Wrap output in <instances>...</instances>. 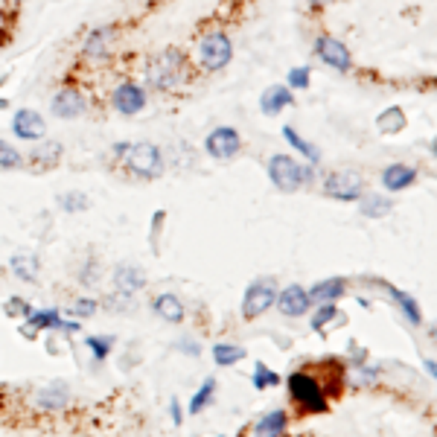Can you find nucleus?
I'll return each instance as SVG.
<instances>
[{
  "mask_svg": "<svg viewBox=\"0 0 437 437\" xmlns=\"http://www.w3.org/2000/svg\"><path fill=\"white\" fill-rule=\"evenodd\" d=\"M114 152L126 161V166L137 178H155L163 169V158L161 149L152 143H117Z\"/></svg>",
  "mask_w": 437,
  "mask_h": 437,
  "instance_id": "obj_1",
  "label": "nucleus"
},
{
  "mask_svg": "<svg viewBox=\"0 0 437 437\" xmlns=\"http://www.w3.org/2000/svg\"><path fill=\"white\" fill-rule=\"evenodd\" d=\"M181 73H184V56L178 50H166L149 62V67H146V82L161 88V91H169L181 82Z\"/></svg>",
  "mask_w": 437,
  "mask_h": 437,
  "instance_id": "obj_2",
  "label": "nucleus"
},
{
  "mask_svg": "<svg viewBox=\"0 0 437 437\" xmlns=\"http://www.w3.org/2000/svg\"><path fill=\"white\" fill-rule=\"evenodd\" d=\"M289 394L303 411H312V414H324L327 411V397L321 391V385L309 373H291L289 376Z\"/></svg>",
  "mask_w": 437,
  "mask_h": 437,
  "instance_id": "obj_3",
  "label": "nucleus"
},
{
  "mask_svg": "<svg viewBox=\"0 0 437 437\" xmlns=\"http://www.w3.org/2000/svg\"><path fill=\"white\" fill-rule=\"evenodd\" d=\"M269 178L280 192H295L306 181V169L291 155H274L269 161Z\"/></svg>",
  "mask_w": 437,
  "mask_h": 437,
  "instance_id": "obj_4",
  "label": "nucleus"
},
{
  "mask_svg": "<svg viewBox=\"0 0 437 437\" xmlns=\"http://www.w3.org/2000/svg\"><path fill=\"white\" fill-rule=\"evenodd\" d=\"M233 59V44L225 33H207L199 41V62L204 70H222Z\"/></svg>",
  "mask_w": 437,
  "mask_h": 437,
  "instance_id": "obj_5",
  "label": "nucleus"
},
{
  "mask_svg": "<svg viewBox=\"0 0 437 437\" xmlns=\"http://www.w3.org/2000/svg\"><path fill=\"white\" fill-rule=\"evenodd\" d=\"M274 298H277V289L272 280H257L248 286L245 291V301H242V318L245 321H257L260 315H265L272 306H274Z\"/></svg>",
  "mask_w": 437,
  "mask_h": 437,
  "instance_id": "obj_6",
  "label": "nucleus"
},
{
  "mask_svg": "<svg viewBox=\"0 0 437 437\" xmlns=\"http://www.w3.org/2000/svg\"><path fill=\"white\" fill-rule=\"evenodd\" d=\"M324 190L338 202H359L364 192V181L353 169H338V173H330L324 181Z\"/></svg>",
  "mask_w": 437,
  "mask_h": 437,
  "instance_id": "obj_7",
  "label": "nucleus"
},
{
  "mask_svg": "<svg viewBox=\"0 0 437 437\" xmlns=\"http://www.w3.org/2000/svg\"><path fill=\"white\" fill-rule=\"evenodd\" d=\"M315 56H318L324 64L342 70V73H347L353 67L350 50L338 38H332V35H318V41H315Z\"/></svg>",
  "mask_w": 437,
  "mask_h": 437,
  "instance_id": "obj_8",
  "label": "nucleus"
},
{
  "mask_svg": "<svg viewBox=\"0 0 437 437\" xmlns=\"http://www.w3.org/2000/svg\"><path fill=\"white\" fill-rule=\"evenodd\" d=\"M204 146H207V155H213V158H218V161H228V158H233V155L242 149V137H239V132L231 129V126H218L216 132L207 134Z\"/></svg>",
  "mask_w": 437,
  "mask_h": 437,
  "instance_id": "obj_9",
  "label": "nucleus"
},
{
  "mask_svg": "<svg viewBox=\"0 0 437 437\" xmlns=\"http://www.w3.org/2000/svg\"><path fill=\"white\" fill-rule=\"evenodd\" d=\"M277 309L286 315V318H301V315L309 312V291L303 286H286L283 291H277V298H274Z\"/></svg>",
  "mask_w": 437,
  "mask_h": 437,
  "instance_id": "obj_10",
  "label": "nucleus"
},
{
  "mask_svg": "<svg viewBox=\"0 0 437 437\" xmlns=\"http://www.w3.org/2000/svg\"><path fill=\"white\" fill-rule=\"evenodd\" d=\"M111 103H114V108H117L120 114H129V117H132V114L143 111V105H146V93H143L140 85H134V82H123V85H117V88H114Z\"/></svg>",
  "mask_w": 437,
  "mask_h": 437,
  "instance_id": "obj_11",
  "label": "nucleus"
},
{
  "mask_svg": "<svg viewBox=\"0 0 437 437\" xmlns=\"http://www.w3.org/2000/svg\"><path fill=\"white\" fill-rule=\"evenodd\" d=\"M12 132L21 137V140H44L47 134V123L38 111H30V108H21L12 120Z\"/></svg>",
  "mask_w": 437,
  "mask_h": 437,
  "instance_id": "obj_12",
  "label": "nucleus"
},
{
  "mask_svg": "<svg viewBox=\"0 0 437 437\" xmlns=\"http://www.w3.org/2000/svg\"><path fill=\"white\" fill-rule=\"evenodd\" d=\"M85 108H88V103H85L82 91H76V88H64L53 96V114L62 120H76L85 114Z\"/></svg>",
  "mask_w": 437,
  "mask_h": 437,
  "instance_id": "obj_13",
  "label": "nucleus"
},
{
  "mask_svg": "<svg viewBox=\"0 0 437 437\" xmlns=\"http://www.w3.org/2000/svg\"><path fill=\"white\" fill-rule=\"evenodd\" d=\"M291 103H295V96H291V88L289 85H269V88L262 91V96H260V108H262V114H269V117L280 114Z\"/></svg>",
  "mask_w": 437,
  "mask_h": 437,
  "instance_id": "obj_14",
  "label": "nucleus"
},
{
  "mask_svg": "<svg viewBox=\"0 0 437 437\" xmlns=\"http://www.w3.org/2000/svg\"><path fill=\"white\" fill-rule=\"evenodd\" d=\"M414 178H417V173L411 166H405V163H391L382 173V184H385V190H391V192H400V190L411 187V184H414Z\"/></svg>",
  "mask_w": 437,
  "mask_h": 437,
  "instance_id": "obj_15",
  "label": "nucleus"
},
{
  "mask_svg": "<svg viewBox=\"0 0 437 437\" xmlns=\"http://www.w3.org/2000/svg\"><path fill=\"white\" fill-rule=\"evenodd\" d=\"M155 315L169 324H181L184 321V303L178 301V295L173 291H163V295L155 298Z\"/></svg>",
  "mask_w": 437,
  "mask_h": 437,
  "instance_id": "obj_16",
  "label": "nucleus"
},
{
  "mask_svg": "<svg viewBox=\"0 0 437 437\" xmlns=\"http://www.w3.org/2000/svg\"><path fill=\"white\" fill-rule=\"evenodd\" d=\"M111 35H114L111 27L93 30V33L88 35V41H85V56H91V59H105V56L111 53V41H114Z\"/></svg>",
  "mask_w": 437,
  "mask_h": 437,
  "instance_id": "obj_17",
  "label": "nucleus"
},
{
  "mask_svg": "<svg viewBox=\"0 0 437 437\" xmlns=\"http://www.w3.org/2000/svg\"><path fill=\"white\" fill-rule=\"evenodd\" d=\"M338 298H344V280L335 277V280H324L318 286L309 289V301L312 303H335Z\"/></svg>",
  "mask_w": 437,
  "mask_h": 437,
  "instance_id": "obj_18",
  "label": "nucleus"
},
{
  "mask_svg": "<svg viewBox=\"0 0 437 437\" xmlns=\"http://www.w3.org/2000/svg\"><path fill=\"white\" fill-rule=\"evenodd\" d=\"M385 289H388V295H391V301L402 309V315L408 318V324H423V315H420V306H417V301L408 295V291H402V289H394V286H388V283H382Z\"/></svg>",
  "mask_w": 437,
  "mask_h": 437,
  "instance_id": "obj_19",
  "label": "nucleus"
},
{
  "mask_svg": "<svg viewBox=\"0 0 437 437\" xmlns=\"http://www.w3.org/2000/svg\"><path fill=\"white\" fill-rule=\"evenodd\" d=\"M27 321L33 330L41 327H56V330H79V321H62L59 318V309H41V312H30Z\"/></svg>",
  "mask_w": 437,
  "mask_h": 437,
  "instance_id": "obj_20",
  "label": "nucleus"
},
{
  "mask_svg": "<svg viewBox=\"0 0 437 437\" xmlns=\"http://www.w3.org/2000/svg\"><path fill=\"white\" fill-rule=\"evenodd\" d=\"M286 426H289L286 411L274 408V411H269V414H265V417H260V420H257L254 431H257V434H269V437H277V434H283V431H286Z\"/></svg>",
  "mask_w": 437,
  "mask_h": 437,
  "instance_id": "obj_21",
  "label": "nucleus"
},
{
  "mask_svg": "<svg viewBox=\"0 0 437 437\" xmlns=\"http://www.w3.org/2000/svg\"><path fill=\"white\" fill-rule=\"evenodd\" d=\"M12 272L23 283H38V257L35 254H18V257H12Z\"/></svg>",
  "mask_w": 437,
  "mask_h": 437,
  "instance_id": "obj_22",
  "label": "nucleus"
},
{
  "mask_svg": "<svg viewBox=\"0 0 437 437\" xmlns=\"http://www.w3.org/2000/svg\"><path fill=\"white\" fill-rule=\"evenodd\" d=\"M376 129L382 134H397L405 129V114L400 105H391V108H385L379 117H376Z\"/></svg>",
  "mask_w": 437,
  "mask_h": 437,
  "instance_id": "obj_23",
  "label": "nucleus"
},
{
  "mask_svg": "<svg viewBox=\"0 0 437 437\" xmlns=\"http://www.w3.org/2000/svg\"><path fill=\"white\" fill-rule=\"evenodd\" d=\"M245 356H248V350H245V347H239V344L218 342V344L213 347V359H216V364H218V368H231V364L242 361Z\"/></svg>",
  "mask_w": 437,
  "mask_h": 437,
  "instance_id": "obj_24",
  "label": "nucleus"
},
{
  "mask_svg": "<svg viewBox=\"0 0 437 437\" xmlns=\"http://www.w3.org/2000/svg\"><path fill=\"white\" fill-rule=\"evenodd\" d=\"M62 161V143H44L41 149H35L33 155H30V163L35 166V169H50V166H56Z\"/></svg>",
  "mask_w": 437,
  "mask_h": 437,
  "instance_id": "obj_25",
  "label": "nucleus"
},
{
  "mask_svg": "<svg viewBox=\"0 0 437 437\" xmlns=\"http://www.w3.org/2000/svg\"><path fill=\"white\" fill-rule=\"evenodd\" d=\"M117 289L123 291V295H134L137 289H143L146 286V277H143V272L140 269H117Z\"/></svg>",
  "mask_w": 437,
  "mask_h": 437,
  "instance_id": "obj_26",
  "label": "nucleus"
},
{
  "mask_svg": "<svg viewBox=\"0 0 437 437\" xmlns=\"http://www.w3.org/2000/svg\"><path fill=\"white\" fill-rule=\"evenodd\" d=\"M359 210L368 216V218H382V216H388V213L394 210V202L385 199V196H368V199L359 204Z\"/></svg>",
  "mask_w": 437,
  "mask_h": 437,
  "instance_id": "obj_27",
  "label": "nucleus"
},
{
  "mask_svg": "<svg viewBox=\"0 0 437 437\" xmlns=\"http://www.w3.org/2000/svg\"><path fill=\"white\" fill-rule=\"evenodd\" d=\"M283 137H286V140H289L291 146H295V149H298V152H303V155H306V158H309L312 163H318V161H321L318 149H315V146H312V143H306V140H303V137H301V134H298L295 129H291V126H286V129H283Z\"/></svg>",
  "mask_w": 437,
  "mask_h": 437,
  "instance_id": "obj_28",
  "label": "nucleus"
},
{
  "mask_svg": "<svg viewBox=\"0 0 437 437\" xmlns=\"http://www.w3.org/2000/svg\"><path fill=\"white\" fill-rule=\"evenodd\" d=\"M213 394H216V379H204V385H202L199 391L192 394V400H190V414H199L204 405H210Z\"/></svg>",
  "mask_w": 437,
  "mask_h": 437,
  "instance_id": "obj_29",
  "label": "nucleus"
},
{
  "mask_svg": "<svg viewBox=\"0 0 437 437\" xmlns=\"http://www.w3.org/2000/svg\"><path fill=\"white\" fill-rule=\"evenodd\" d=\"M38 405L44 408V411H56V408H62V405H67V391H53V388H47V391H41L38 394Z\"/></svg>",
  "mask_w": 437,
  "mask_h": 437,
  "instance_id": "obj_30",
  "label": "nucleus"
},
{
  "mask_svg": "<svg viewBox=\"0 0 437 437\" xmlns=\"http://www.w3.org/2000/svg\"><path fill=\"white\" fill-rule=\"evenodd\" d=\"M85 344L93 350V359H96V361H105L108 350L114 347V338H111V335H91Z\"/></svg>",
  "mask_w": 437,
  "mask_h": 437,
  "instance_id": "obj_31",
  "label": "nucleus"
},
{
  "mask_svg": "<svg viewBox=\"0 0 437 437\" xmlns=\"http://www.w3.org/2000/svg\"><path fill=\"white\" fill-rule=\"evenodd\" d=\"M338 315H342V312H338L332 303H324L318 312H315V318H312V330H315V332H324V327H327V324H332V318H338Z\"/></svg>",
  "mask_w": 437,
  "mask_h": 437,
  "instance_id": "obj_32",
  "label": "nucleus"
},
{
  "mask_svg": "<svg viewBox=\"0 0 437 437\" xmlns=\"http://www.w3.org/2000/svg\"><path fill=\"white\" fill-rule=\"evenodd\" d=\"M274 385H280V376L260 361L257 371H254V388H260V391H262V388H274Z\"/></svg>",
  "mask_w": 437,
  "mask_h": 437,
  "instance_id": "obj_33",
  "label": "nucleus"
},
{
  "mask_svg": "<svg viewBox=\"0 0 437 437\" xmlns=\"http://www.w3.org/2000/svg\"><path fill=\"white\" fill-rule=\"evenodd\" d=\"M309 79H312V70L309 67H291L289 76H286V85L295 88V91H303V88H309Z\"/></svg>",
  "mask_w": 437,
  "mask_h": 437,
  "instance_id": "obj_34",
  "label": "nucleus"
},
{
  "mask_svg": "<svg viewBox=\"0 0 437 437\" xmlns=\"http://www.w3.org/2000/svg\"><path fill=\"white\" fill-rule=\"evenodd\" d=\"M21 163H23L21 152L12 149V146H6V143H0V166H4V169H15V166H21Z\"/></svg>",
  "mask_w": 437,
  "mask_h": 437,
  "instance_id": "obj_35",
  "label": "nucleus"
},
{
  "mask_svg": "<svg viewBox=\"0 0 437 437\" xmlns=\"http://www.w3.org/2000/svg\"><path fill=\"white\" fill-rule=\"evenodd\" d=\"M62 207L64 210H88V199L82 192H67V196H62Z\"/></svg>",
  "mask_w": 437,
  "mask_h": 437,
  "instance_id": "obj_36",
  "label": "nucleus"
},
{
  "mask_svg": "<svg viewBox=\"0 0 437 437\" xmlns=\"http://www.w3.org/2000/svg\"><path fill=\"white\" fill-rule=\"evenodd\" d=\"M30 312H33V309H30V303H23L21 298H15V301H9V303H6V315H9V318H27Z\"/></svg>",
  "mask_w": 437,
  "mask_h": 437,
  "instance_id": "obj_37",
  "label": "nucleus"
},
{
  "mask_svg": "<svg viewBox=\"0 0 437 437\" xmlns=\"http://www.w3.org/2000/svg\"><path fill=\"white\" fill-rule=\"evenodd\" d=\"M79 280H82L85 286H96V283H100V272H96V262H93V260L85 265V274H79Z\"/></svg>",
  "mask_w": 437,
  "mask_h": 437,
  "instance_id": "obj_38",
  "label": "nucleus"
},
{
  "mask_svg": "<svg viewBox=\"0 0 437 437\" xmlns=\"http://www.w3.org/2000/svg\"><path fill=\"white\" fill-rule=\"evenodd\" d=\"M96 312V301H76L73 303V315H82V318H88V315Z\"/></svg>",
  "mask_w": 437,
  "mask_h": 437,
  "instance_id": "obj_39",
  "label": "nucleus"
},
{
  "mask_svg": "<svg viewBox=\"0 0 437 437\" xmlns=\"http://www.w3.org/2000/svg\"><path fill=\"white\" fill-rule=\"evenodd\" d=\"M181 420H184V417H181V405H178V400H173V423L181 426Z\"/></svg>",
  "mask_w": 437,
  "mask_h": 437,
  "instance_id": "obj_40",
  "label": "nucleus"
}]
</instances>
